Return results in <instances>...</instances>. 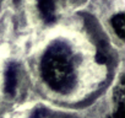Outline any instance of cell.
I'll use <instances>...</instances> for the list:
<instances>
[{
    "label": "cell",
    "instance_id": "cell-1",
    "mask_svg": "<svg viewBox=\"0 0 125 118\" xmlns=\"http://www.w3.org/2000/svg\"><path fill=\"white\" fill-rule=\"evenodd\" d=\"M41 73L44 81L60 94H68L75 87L73 52L65 42L55 41L45 49L41 62Z\"/></svg>",
    "mask_w": 125,
    "mask_h": 118
},
{
    "label": "cell",
    "instance_id": "cell-2",
    "mask_svg": "<svg viewBox=\"0 0 125 118\" xmlns=\"http://www.w3.org/2000/svg\"><path fill=\"white\" fill-rule=\"evenodd\" d=\"M16 84H17V69L14 63H10L6 67L5 71V92L8 95H14L16 90Z\"/></svg>",
    "mask_w": 125,
    "mask_h": 118
},
{
    "label": "cell",
    "instance_id": "cell-3",
    "mask_svg": "<svg viewBox=\"0 0 125 118\" xmlns=\"http://www.w3.org/2000/svg\"><path fill=\"white\" fill-rule=\"evenodd\" d=\"M38 9L45 22H53L55 20V4L54 0H37Z\"/></svg>",
    "mask_w": 125,
    "mask_h": 118
},
{
    "label": "cell",
    "instance_id": "cell-4",
    "mask_svg": "<svg viewBox=\"0 0 125 118\" xmlns=\"http://www.w3.org/2000/svg\"><path fill=\"white\" fill-rule=\"evenodd\" d=\"M124 20H125V16L124 14H118L115 15L113 19H112V26L113 28L115 30L116 35L120 37V38H124V28H125V25H124Z\"/></svg>",
    "mask_w": 125,
    "mask_h": 118
},
{
    "label": "cell",
    "instance_id": "cell-5",
    "mask_svg": "<svg viewBox=\"0 0 125 118\" xmlns=\"http://www.w3.org/2000/svg\"><path fill=\"white\" fill-rule=\"evenodd\" d=\"M47 109L45 108H42V107H39V108H36L32 113H31V116L28 117V118H44L45 116H47Z\"/></svg>",
    "mask_w": 125,
    "mask_h": 118
},
{
    "label": "cell",
    "instance_id": "cell-6",
    "mask_svg": "<svg viewBox=\"0 0 125 118\" xmlns=\"http://www.w3.org/2000/svg\"><path fill=\"white\" fill-rule=\"evenodd\" d=\"M109 118H124V103H120L116 106V109L114 112L113 116H110Z\"/></svg>",
    "mask_w": 125,
    "mask_h": 118
}]
</instances>
